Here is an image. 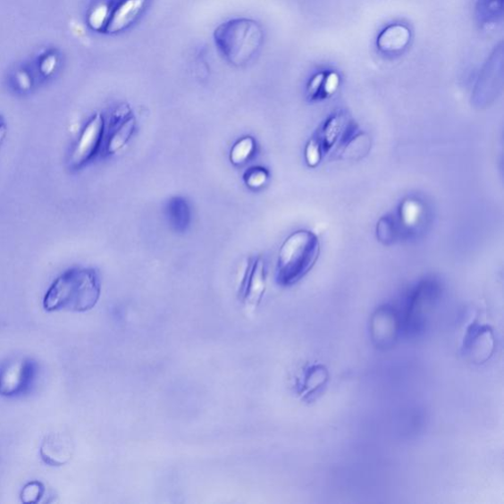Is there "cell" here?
Here are the masks:
<instances>
[{
    "mask_svg": "<svg viewBox=\"0 0 504 504\" xmlns=\"http://www.w3.org/2000/svg\"><path fill=\"white\" fill-rule=\"evenodd\" d=\"M101 281L91 268H72L54 281L43 300L46 312L86 313L98 304Z\"/></svg>",
    "mask_w": 504,
    "mask_h": 504,
    "instance_id": "obj_1",
    "label": "cell"
},
{
    "mask_svg": "<svg viewBox=\"0 0 504 504\" xmlns=\"http://www.w3.org/2000/svg\"><path fill=\"white\" fill-rule=\"evenodd\" d=\"M321 245L313 231L300 230L290 235L279 250L278 284L289 287L298 283L315 266Z\"/></svg>",
    "mask_w": 504,
    "mask_h": 504,
    "instance_id": "obj_2",
    "label": "cell"
},
{
    "mask_svg": "<svg viewBox=\"0 0 504 504\" xmlns=\"http://www.w3.org/2000/svg\"><path fill=\"white\" fill-rule=\"evenodd\" d=\"M214 41L229 63L242 66L257 55L264 42V32L252 19L235 18L216 29Z\"/></svg>",
    "mask_w": 504,
    "mask_h": 504,
    "instance_id": "obj_3",
    "label": "cell"
},
{
    "mask_svg": "<svg viewBox=\"0 0 504 504\" xmlns=\"http://www.w3.org/2000/svg\"><path fill=\"white\" fill-rule=\"evenodd\" d=\"M439 295L438 286L433 282H424L416 287L408 299L401 321L407 332L416 334L423 331Z\"/></svg>",
    "mask_w": 504,
    "mask_h": 504,
    "instance_id": "obj_4",
    "label": "cell"
},
{
    "mask_svg": "<svg viewBox=\"0 0 504 504\" xmlns=\"http://www.w3.org/2000/svg\"><path fill=\"white\" fill-rule=\"evenodd\" d=\"M37 365L30 358L14 357L0 366V395L15 397L31 389Z\"/></svg>",
    "mask_w": 504,
    "mask_h": 504,
    "instance_id": "obj_5",
    "label": "cell"
},
{
    "mask_svg": "<svg viewBox=\"0 0 504 504\" xmlns=\"http://www.w3.org/2000/svg\"><path fill=\"white\" fill-rule=\"evenodd\" d=\"M105 132V121L100 113L92 116L86 123L79 141L71 153V166L80 169L92 161L103 148Z\"/></svg>",
    "mask_w": 504,
    "mask_h": 504,
    "instance_id": "obj_6",
    "label": "cell"
},
{
    "mask_svg": "<svg viewBox=\"0 0 504 504\" xmlns=\"http://www.w3.org/2000/svg\"><path fill=\"white\" fill-rule=\"evenodd\" d=\"M137 129V120L128 105L118 106L105 123L104 150L108 155L121 151L129 143Z\"/></svg>",
    "mask_w": 504,
    "mask_h": 504,
    "instance_id": "obj_7",
    "label": "cell"
},
{
    "mask_svg": "<svg viewBox=\"0 0 504 504\" xmlns=\"http://www.w3.org/2000/svg\"><path fill=\"white\" fill-rule=\"evenodd\" d=\"M266 290V266L263 257L250 261L242 278L239 295L248 309H256L263 300Z\"/></svg>",
    "mask_w": 504,
    "mask_h": 504,
    "instance_id": "obj_8",
    "label": "cell"
},
{
    "mask_svg": "<svg viewBox=\"0 0 504 504\" xmlns=\"http://www.w3.org/2000/svg\"><path fill=\"white\" fill-rule=\"evenodd\" d=\"M74 444L65 433H52L46 436L40 450L42 459L54 467L63 466L72 458Z\"/></svg>",
    "mask_w": 504,
    "mask_h": 504,
    "instance_id": "obj_9",
    "label": "cell"
},
{
    "mask_svg": "<svg viewBox=\"0 0 504 504\" xmlns=\"http://www.w3.org/2000/svg\"><path fill=\"white\" fill-rule=\"evenodd\" d=\"M147 0H122L111 6L108 25L105 33L116 34L128 29L141 14Z\"/></svg>",
    "mask_w": 504,
    "mask_h": 504,
    "instance_id": "obj_10",
    "label": "cell"
},
{
    "mask_svg": "<svg viewBox=\"0 0 504 504\" xmlns=\"http://www.w3.org/2000/svg\"><path fill=\"white\" fill-rule=\"evenodd\" d=\"M410 42L411 31L408 27L393 24L385 28L378 36L377 47L384 54L393 55L404 51Z\"/></svg>",
    "mask_w": 504,
    "mask_h": 504,
    "instance_id": "obj_11",
    "label": "cell"
},
{
    "mask_svg": "<svg viewBox=\"0 0 504 504\" xmlns=\"http://www.w3.org/2000/svg\"><path fill=\"white\" fill-rule=\"evenodd\" d=\"M399 325L402 323L399 322L393 309L386 307L378 310L373 322L374 340L378 345H389L396 337L397 327Z\"/></svg>",
    "mask_w": 504,
    "mask_h": 504,
    "instance_id": "obj_12",
    "label": "cell"
},
{
    "mask_svg": "<svg viewBox=\"0 0 504 504\" xmlns=\"http://www.w3.org/2000/svg\"><path fill=\"white\" fill-rule=\"evenodd\" d=\"M328 373L321 365L309 366L298 382V392L305 399H310L326 383Z\"/></svg>",
    "mask_w": 504,
    "mask_h": 504,
    "instance_id": "obj_13",
    "label": "cell"
},
{
    "mask_svg": "<svg viewBox=\"0 0 504 504\" xmlns=\"http://www.w3.org/2000/svg\"><path fill=\"white\" fill-rule=\"evenodd\" d=\"M492 334L489 328L483 326H472L466 337L465 349L471 357H486L490 355L492 348Z\"/></svg>",
    "mask_w": 504,
    "mask_h": 504,
    "instance_id": "obj_14",
    "label": "cell"
},
{
    "mask_svg": "<svg viewBox=\"0 0 504 504\" xmlns=\"http://www.w3.org/2000/svg\"><path fill=\"white\" fill-rule=\"evenodd\" d=\"M167 217L174 231H186L191 222V211L188 201L179 197L171 198L167 205Z\"/></svg>",
    "mask_w": 504,
    "mask_h": 504,
    "instance_id": "obj_15",
    "label": "cell"
},
{
    "mask_svg": "<svg viewBox=\"0 0 504 504\" xmlns=\"http://www.w3.org/2000/svg\"><path fill=\"white\" fill-rule=\"evenodd\" d=\"M340 79L335 72L318 73L307 86L310 99L321 100L332 96L338 89Z\"/></svg>",
    "mask_w": 504,
    "mask_h": 504,
    "instance_id": "obj_16",
    "label": "cell"
},
{
    "mask_svg": "<svg viewBox=\"0 0 504 504\" xmlns=\"http://www.w3.org/2000/svg\"><path fill=\"white\" fill-rule=\"evenodd\" d=\"M256 141L250 137L239 139L235 143L230 152V160L232 164L240 166L246 164L256 152Z\"/></svg>",
    "mask_w": 504,
    "mask_h": 504,
    "instance_id": "obj_17",
    "label": "cell"
},
{
    "mask_svg": "<svg viewBox=\"0 0 504 504\" xmlns=\"http://www.w3.org/2000/svg\"><path fill=\"white\" fill-rule=\"evenodd\" d=\"M423 215V208L416 200L405 201L402 205L400 216L404 226L412 228L416 223H419Z\"/></svg>",
    "mask_w": 504,
    "mask_h": 504,
    "instance_id": "obj_18",
    "label": "cell"
},
{
    "mask_svg": "<svg viewBox=\"0 0 504 504\" xmlns=\"http://www.w3.org/2000/svg\"><path fill=\"white\" fill-rule=\"evenodd\" d=\"M111 6L100 4L96 6L88 17V23L94 31L105 33L109 22Z\"/></svg>",
    "mask_w": 504,
    "mask_h": 504,
    "instance_id": "obj_19",
    "label": "cell"
},
{
    "mask_svg": "<svg viewBox=\"0 0 504 504\" xmlns=\"http://www.w3.org/2000/svg\"><path fill=\"white\" fill-rule=\"evenodd\" d=\"M269 172L263 167H252L244 174L247 186L252 189L264 188L268 181Z\"/></svg>",
    "mask_w": 504,
    "mask_h": 504,
    "instance_id": "obj_20",
    "label": "cell"
},
{
    "mask_svg": "<svg viewBox=\"0 0 504 504\" xmlns=\"http://www.w3.org/2000/svg\"><path fill=\"white\" fill-rule=\"evenodd\" d=\"M45 491V486L41 482L33 481L26 484L21 497L23 502L38 503L44 497Z\"/></svg>",
    "mask_w": 504,
    "mask_h": 504,
    "instance_id": "obj_21",
    "label": "cell"
},
{
    "mask_svg": "<svg viewBox=\"0 0 504 504\" xmlns=\"http://www.w3.org/2000/svg\"><path fill=\"white\" fill-rule=\"evenodd\" d=\"M397 234L395 221L391 217L382 218L377 224V236L382 241L394 240Z\"/></svg>",
    "mask_w": 504,
    "mask_h": 504,
    "instance_id": "obj_22",
    "label": "cell"
},
{
    "mask_svg": "<svg viewBox=\"0 0 504 504\" xmlns=\"http://www.w3.org/2000/svg\"><path fill=\"white\" fill-rule=\"evenodd\" d=\"M480 4L481 15L487 21L501 16L502 0H480Z\"/></svg>",
    "mask_w": 504,
    "mask_h": 504,
    "instance_id": "obj_23",
    "label": "cell"
},
{
    "mask_svg": "<svg viewBox=\"0 0 504 504\" xmlns=\"http://www.w3.org/2000/svg\"><path fill=\"white\" fill-rule=\"evenodd\" d=\"M323 157L322 148L315 139L310 140L306 148V160L309 167L315 168Z\"/></svg>",
    "mask_w": 504,
    "mask_h": 504,
    "instance_id": "obj_24",
    "label": "cell"
},
{
    "mask_svg": "<svg viewBox=\"0 0 504 504\" xmlns=\"http://www.w3.org/2000/svg\"><path fill=\"white\" fill-rule=\"evenodd\" d=\"M56 63V57L55 55H46L41 58V62L38 63V69H40L44 75H50L54 72Z\"/></svg>",
    "mask_w": 504,
    "mask_h": 504,
    "instance_id": "obj_25",
    "label": "cell"
},
{
    "mask_svg": "<svg viewBox=\"0 0 504 504\" xmlns=\"http://www.w3.org/2000/svg\"><path fill=\"white\" fill-rule=\"evenodd\" d=\"M17 81L23 89L29 88V87H30L31 85L30 76H29V74L25 72V71L24 72L22 71L17 74Z\"/></svg>",
    "mask_w": 504,
    "mask_h": 504,
    "instance_id": "obj_26",
    "label": "cell"
},
{
    "mask_svg": "<svg viewBox=\"0 0 504 504\" xmlns=\"http://www.w3.org/2000/svg\"><path fill=\"white\" fill-rule=\"evenodd\" d=\"M7 129L6 124L4 122H0V144L3 143L6 137Z\"/></svg>",
    "mask_w": 504,
    "mask_h": 504,
    "instance_id": "obj_27",
    "label": "cell"
}]
</instances>
